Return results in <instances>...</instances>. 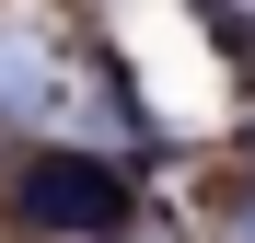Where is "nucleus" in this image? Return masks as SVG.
<instances>
[{
	"label": "nucleus",
	"instance_id": "obj_1",
	"mask_svg": "<svg viewBox=\"0 0 255 243\" xmlns=\"http://www.w3.org/2000/svg\"><path fill=\"white\" fill-rule=\"evenodd\" d=\"M23 209L47 232H116L128 220V174L116 162H81V151H35L23 162Z\"/></svg>",
	"mask_w": 255,
	"mask_h": 243
},
{
	"label": "nucleus",
	"instance_id": "obj_2",
	"mask_svg": "<svg viewBox=\"0 0 255 243\" xmlns=\"http://www.w3.org/2000/svg\"><path fill=\"white\" fill-rule=\"evenodd\" d=\"M232 12H255V0H232Z\"/></svg>",
	"mask_w": 255,
	"mask_h": 243
}]
</instances>
